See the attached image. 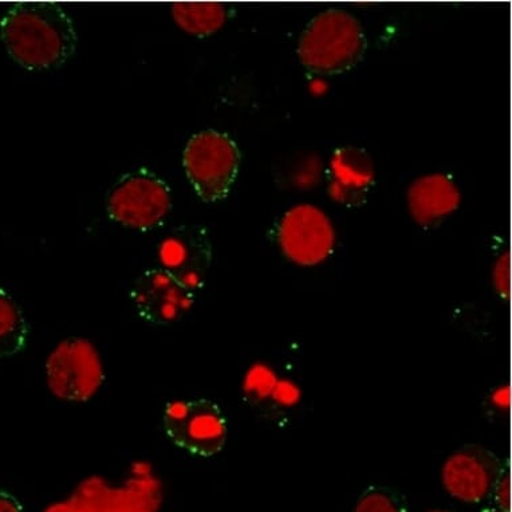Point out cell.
<instances>
[{
  "instance_id": "30bf717a",
  "label": "cell",
  "mask_w": 512,
  "mask_h": 512,
  "mask_svg": "<svg viewBox=\"0 0 512 512\" xmlns=\"http://www.w3.org/2000/svg\"><path fill=\"white\" fill-rule=\"evenodd\" d=\"M196 293L181 285L167 271L151 269L137 277L131 301L143 321L157 326L179 322L195 305Z\"/></svg>"
},
{
  "instance_id": "44dd1931",
  "label": "cell",
  "mask_w": 512,
  "mask_h": 512,
  "mask_svg": "<svg viewBox=\"0 0 512 512\" xmlns=\"http://www.w3.org/2000/svg\"><path fill=\"white\" fill-rule=\"evenodd\" d=\"M487 404L495 413L507 415L511 404L510 385L500 384L498 387L491 389V392L488 393Z\"/></svg>"
},
{
  "instance_id": "e0dca14e",
  "label": "cell",
  "mask_w": 512,
  "mask_h": 512,
  "mask_svg": "<svg viewBox=\"0 0 512 512\" xmlns=\"http://www.w3.org/2000/svg\"><path fill=\"white\" fill-rule=\"evenodd\" d=\"M279 377L270 366L256 364L248 370L244 378V393L251 403H263L269 400Z\"/></svg>"
},
{
  "instance_id": "8fae6325",
  "label": "cell",
  "mask_w": 512,
  "mask_h": 512,
  "mask_svg": "<svg viewBox=\"0 0 512 512\" xmlns=\"http://www.w3.org/2000/svg\"><path fill=\"white\" fill-rule=\"evenodd\" d=\"M326 185L330 198L340 206H364L376 185L372 157L364 148H337L326 169Z\"/></svg>"
},
{
  "instance_id": "4fadbf2b",
  "label": "cell",
  "mask_w": 512,
  "mask_h": 512,
  "mask_svg": "<svg viewBox=\"0 0 512 512\" xmlns=\"http://www.w3.org/2000/svg\"><path fill=\"white\" fill-rule=\"evenodd\" d=\"M155 491L126 488L124 491L84 487L72 502V512H156Z\"/></svg>"
},
{
  "instance_id": "277c9868",
  "label": "cell",
  "mask_w": 512,
  "mask_h": 512,
  "mask_svg": "<svg viewBox=\"0 0 512 512\" xmlns=\"http://www.w3.org/2000/svg\"><path fill=\"white\" fill-rule=\"evenodd\" d=\"M172 207L167 181L145 167L121 176L106 199V212L114 223L141 232L160 227Z\"/></svg>"
},
{
  "instance_id": "7c38bea8",
  "label": "cell",
  "mask_w": 512,
  "mask_h": 512,
  "mask_svg": "<svg viewBox=\"0 0 512 512\" xmlns=\"http://www.w3.org/2000/svg\"><path fill=\"white\" fill-rule=\"evenodd\" d=\"M407 200L413 220L421 227L432 228L458 210L462 195L452 177L433 173L409 185Z\"/></svg>"
},
{
  "instance_id": "5b68a950",
  "label": "cell",
  "mask_w": 512,
  "mask_h": 512,
  "mask_svg": "<svg viewBox=\"0 0 512 512\" xmlns=\"http://www.w3.org/2000/svg\"><path fill=\"white\" fill-rule=\"evenodd\" d=\"M45 368L50 392L68 403L93 399L105 381L100 353L84 338H68L55 346Z\"/></svg>"
},
{
  "instance_id": "5bb4252c",
  "label": "cell",
  "mask_w": 512,
  "mask_h": 512,
  "mask_svg": "<svg viewBox=\"0 0 512 512\" xmlns=\"http://www.w3.org/2000/svg\"><path fill=\"white\" fill-rule=\"evenodd\" d=\"M176 25L198 38L218 33L227 22V9L218 2H176L171 7Z\"/></svg>"
},
{
  "instance_id": "3957f363",
  "label": "cell",
  "mask_w": 512,
  "mask_h": 512,
  "mask_svg": "<svg viewBox=\"0 0 512 512\" xmlns=\"http://www.w3.org/2000/svg\"><path fill=\"white\" fill-rule=\"evenodd\" d=\"M240 160L242 155L235 141L214 129L192 136L183 153L185 175L206 203L222 202L230 195Z\"/></svg>"
},
{
  "instance_id": "7a4b0ae2",
  "label": "cell",
  "mask_w": 512,
  "mask_h": 512,
  "mask_svg": "<svg viewBox=\"0 0 512 512\" xmlns=\"http://www.w3.org/2000/svg\"><path fill=\"white\" fill-rule=\"evenodd\" d=\"M368 50L364 26L344 9L315 15L299 38L298 57L307 72L340 76L360 65Z\"/></svg>"
},
{
  "instance_id": "52a82bcc",
  "label": "cell",
  "mask_w": 512,
  "mask_h": 512,
  "mask_svg": "<svg viewBox=\"0 0 512 512\" xmlns=\"http://www.w3.org/2000/svg\"><path fill=\"white\" fill-rule=\"evenodd\" d=\"M278 243L290 262L314 267L328 261L336 248V231L328 215L311 204H299L283 215Z\"/></svg>"
},
{
  "instance_id": "ba28073f",
  "label": "cell",
  "mask_w": 512,
  "mask_h": 512,
  "mask_svg": "<svg viewBox=\"0 0 512 512\" xmlns=\"http://www.w3.org/2000/svg\"><path fill=\"white\" fill-rule=\"evenodd\" d=\"M507 464L490 448L466 444L452 452L441 467V484L452 498L478 504L491 495L492 487Z\"/></svg>"
},
{
  "instance_id": "cb8c5ba5",
  "label": "cell",
  "mask_w": 512,
  "mask_h": 512,
  "mask_svg": "<svg viewBox=\"0 0 512 512\" xmlns=\"http://www.w3.org/2000/svg\"><path fill=\"white\" fill-rule=\"evenodd\" d=\"M427 512H452V511H448V510H431V511H427Z\"/></svg>"
},
{
  "instance_id": "603a6c76",
  "label": "cell",
  "mask_w": 512,
  "mask_h": 512,
  "mask_svg": "<svg viewBox=\"0 0 512 512\" xmlns=\"http://www.w3.org/2000/svg\"><path fill=\"white\" fill-rule=\"evenodd\" d=\"M479 512H502V511L498 510V508H496L494 506H488V507L482 508V510H480Z\"/></svg>"
},
{
  "instance_id": "9a60e30c",
  "label": "cell",
  "mask_w": 512,
  "mask_h": 512,
  "mask_svg": "<svg viewBox=\"0 0 512 512\" xmlns=\"http://www.w3.org/2000/svg\"><path fill=\"white\" fill-rule=\"evenodd\" d=\"M29 325L17 301L0 289V360H6L25 349Z\"/></svg>"
},
{
  "instance_id": "ffe728a7",
  "label": "cell",
  "mask_w": 512,
  "mask_h": 512,
  "mask_svg": "<svg viewBox=\"0 0 512 512\" xmlns=\"http://www.w3.org/2000/svg\"><path fill=\"white\" fill-rule=\"evenodd\" d=\"M492 506L502 512H511V476L510 468L504 467L491 491Z\"/></svg>"
},
{
  "instance_id": "2e32d148",
  "label": "cell",
  "mask_w": 512,
  "mask_h": 512,
  "mask_svg": "<svg viewBox=\"0 0 512 512\" xmlns=\"http://www.w3.org/2000/svg\"><path fill=\"white\" fill-rule=\"evenodd\" d=\"M353 512H409L408 500L396 488L372 484L362 491Z\"/></svg>"
},
{
  "instance_id": "8992f818",
  "label": "cell",
  "mask_w": 512,
  "mask_h": 512,
  "mask_svg": "<svg viewBox=\"0 0 512 512\" xmlns=\"http://www.w3.org/2000/svg\"><path fill=\"white\" fill-rule=\"evenodd\" d=\"M163 424L173 444L199 458H212L226 445L227 419L215 401H172L164 409Z\"/></svg>"
},
{
  "instance_id": "7402d4cb",
  "label": "cell",
  "mask_w": 512,
  "mask_h": 512,
  "mask_svg": "<svg viewBox=\"0 0 512 512\" xmlns=\"http://www.w3.org/2000/svg\"><path fill=\"white\" fill-rule=\"evenodd\" d=\"M0 512H23L21 503L9 492L0 490Z\"/></svg>"
},
{
  "instance_id": "ac0fdd59",
  "label": "cell",
  "mask_w": 512,
  "mask_h": 512,
  "mask_svg": "<svg viewBox=\"0 0 512 512\" xmlns=\"http://www.w3.org/2000/svg\"><path fill=\"white\" fill-rule=\"evenodd\" d=\"M492 287L495 293L503 302L510 301L511 295V267L510 254L503 252L496 259L494 267H492Z\"/></svg>"
},
{
  "instance_id": "d6986e66",
  "label": "cell",
  "mask_w": 512,
  "mask_h": 512,
  "mask_svg": "<svg viewBox=\"0 0 512 512\" xmlns=\"http://www.w3.org/2000/svg\"><path fill=\"white\" fill-rule=\"evenodd\" d=\"M301 388L289 378H279L277 385H275L270 399L275 405L282 408L295 407L301 401Z\"/></svg>"
},
{
  "instance_id": "6da1fadb",
  "label": "cell",
  "mask_w": 512,
  "mask_h": 512,
  "mask_svg": "<svg viewBox=\"0 0 512 512\" xmlns=\"http://www.w3.org/2000/svg\"><path fill=\"white\" fill-rule=\"evenodd\" d=\"M0 39L10 57L30 72L61 68L78 45L72 17L51 2L15 3L0 19Z\"/></svg>"
},
{
  "instance_id": "9c48e42d",
  "label": "cell",
  "mask_w": 512,
  "mask_h": 512,
  "mask_svg": "<svg viewBox=\"0 0 512 512\" xmlns=\"http://www.w3.org/2000/svg\"><path fill=\"white\" fill-rule=\"evenodd\" d=\"M212 256L210 235L200 224H181L173 228L157 247L160 269L194 293H198L206 282Z\"/></svg>"
}]
</instances>
